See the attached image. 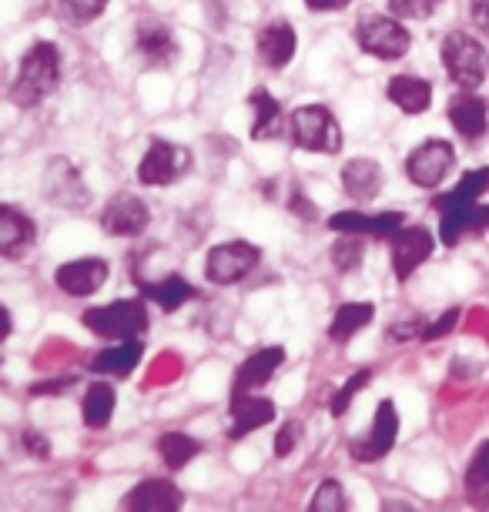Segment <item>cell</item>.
Here are the masks:
<instances>
[{
	"label": "cell",
	"instance_id": "cb8c5ba5",
	"mask_svg": "<svg viewBox=\"0 0 489 512\" xmlns=\"http://www.w3.org/2000/svg\"><path fill=\"white\" fill-rule=\"evenodd\" d=\"M342 188H345V195L356 198V201L376 198L379 191H382V168H379V161H372V158H352V161H345V168H342Z\"/></svg>",
	"mask_w": 489,
	"mask_h": 512
},
{
	"label": "cell",
	"instance_id": "ffe728a7",
	"mask_svg": "<svg viewBox=\"0 0 489 512\" xmlns=\"http://www.w3.org/2000/svg\"><path fill=\"white\" fill-rule=\"evenodd\" d=\"M121 506L141 509V512H171V509L185 506V496H181V489L168 479H145L121 499Z\"/></svg>",
	"mask_w": 489,
	"mask_h": 512
},
{
	"label": "cell",
	"instance_id": "ba28073f",
	"mask_svg": "<svg viewBox=\"0 0 489 512\" xmlns=\"http://www.w3.org/2000/svg\"><path fill=\"white\" fill-rule=\"evenodd\" d=\"M262 262V251H258L252 241H222L208 251V262H205V278L212 285H235L248 278Z\"/></svg>",
	"mask_w": 489,
	"mask_h": 512
},
{
	"label": "cell",
	"instance_id": "4dcf8cb0",
	"mask_svg": "<svg viewBox=\"0 0 489 512\" xmlns=\"http://www.w3.org/2000/svg\"><path fill=\"white\" fill-rule=\"evenodd\" d=\"M466 492L476 506H489V439L473 452L466 469Z\"/></svg>",
	"mask_w": 489,
	"mask_h": 512
},
{
	"label": "cell",
	"instance_id": "7c38bea8",
	"mask_svg": "<svg viewBox=\"0 0 489 512\" xmlns=\"http://www.w3.org/2000/svg\"><path fill=\"white\" fill-rule=\"evenodd\" d=\"M433 251H436V238L429 228H399L396 235L389 238L392 272H396L399 282H406Z\"/></svg>",
	"mask_w": 489,
	"mask_h": 512
},
{
	"label": "cell",
	"instance_id": "f546056e",
	"mask_svg": "<svg viewBox=\"0 0 489 512\" xmlns=\"http://www.w3.org/2000/svg\"><path fill=\"white\" fill-rule=\"evenodd\" d=\"M158 452H161V462H165L171 472H178L195 456H201V442L195 436H185V432H165V436L158 439Z\"/></svg>",
	"mask_w": 489,
	"mask_h": 512
},
{
	"label": "cell",
	"instance_id": "7402d4cb",
	"mask_svg": "<svg viewBox=\"0 0 489 512\" xmlns=\"http://www.w3.org/2000/svg\"><path fill=\"white\" fill-rule=\"evenodd\" d=\"M272 419H275V402L265 399V395L248 392L242 399H232V429H228V439L252 436L255 429H262Z\"/></svg>",
	"mask_w": 489,
	"mask_h": 512
},
{
	"label": "cell",
	"instance_id": "5b68a950",
	"mask_svg": "<svg viewBox=\"0 0 489 512\" xmlns=\"http://www.w3.org/2000/svg\"><path fill=\"white\" fill-rule=\"evenodd\" d=\"M292 144L312 154H339L342 128L325 104H305L292 114Z\"/></svg>",
	"mask_w": 489,
	"mask_h": 512
},
{
	"label": "cell",
	"instance_id": "30bf717a",
	"mask_svg": "<svg viewBox=\"0 0 489 512\" xmlns=\"http://www.w3.org/2000/svg\"><path fill=\"white\" fill-rule=\"evenodd\" d=\"M44 198L57 208L78 211L91 201V191L84 185L81 168H74L67 158H51L44 168Z\"/></svg>",
	"mask_w": 489,
	"mask_h": 512
},
{
	"label": "cell",
	"instance_id": "8fae6325",
	"mask_svg": "<svg viewBox=\"0 0 489 512\" xmlns=\"http://www.w3.org/2000/svg\"><path fill=\"white\" fill-rule=\"evenodd\" d=\"M396 432H399V415L392 399H382L376 409V419H372L369 432L356 442H349V456L356 462H376L382 456H389L392 446H396Z\"/></svg>",
	"mask_w": 489,
	"mask_h": 512
},
{
	"label": "cell",
	"instance_id": "52a82bcc",
	"mask_svg": "<svg viewBox=\"0 0 489 512\" xmlns=\"http://www.w3.org/2000/svg\"><path fill=\"white\" fill-rule=\"evenodd\" d=\"M191 158L188 148H181V144L168 141V138H155L148 144L145 158L138 164V181L148 188H165V185H175L191 171Z\"/></svg>",
	"mask_w": 489,
	"mask_h": 512
},
{
	"label": "cell",
	"instance_id": "60d3db41",
	"mask_svg": "<svg viewBox=\"0 0 489 512\" xmlns=\"http://www.w3.org/2000/svg\"><path fill=\"white\" fill-rule=\"evenodd\" d=\"M469 17L489 37V0H469Z\"/></svg>",
	"mask_w": 489,
	"mask_h": 512
},
{
	"label": "cell",
	"instance_id": "8d00e7d4",
	"mask_svg": "<svg viewBox=\"0 0 489 512\" xmlns=\"http://www.w3.org/2000/svg\"><path fill=\"white\" fill-rule=\"evenodd\" d=\"M426 325L429 322H423L419 315L406 318V322H392L389 325V338H392V342H409V338H423Z\"/></svg>",
	"mask_w": 489,
	"mask_h": 512
},
{
	"label": "cell",
	"instance_id": "d4e9b609",
	"mask_svg": "<svg viewBox=\"0 0 489 512\" xmlns=\"http://www.w3.org/2000/svg\"><path fill=\"white\" fill-rule=\"evenodd\" d=\"M138 292L145 295L148 302H155L161 312H178L185 302L198 298V288L185 282L181 275H168V278H161V282H138Z\"/></svg>",
	"mask_w": 489,
	"mask_h": 512
},
{
	"label": "cell",
	"instance_id": "3957f363",
	"mask_svg": "<svg viewBox=\"0 0 489 512\" xmlns=\"http://www.w3.org/2000/svg\"><path fill=\"white\" fill-rule=\"evenodd\" d=\"M439 61H443L446 77L459 91L483 88V81L489 77V51L476 37H469L463 31L446 34L443 47H439Z\"/></svg>",
	"mask_w": 489,
	"mask_h": 512
},
{
	"label": "cell",
	"instance_id": "4fadbf2b",
	"mask_svg": "<svg viewBox=\"0 0 489 512\" xmlns=\"http://www.w3.org/2000/svg\"><path fill=\"white\" fill-rule=\"evenodd\" d=\"M151 211L138 195H118L101 211V228L114 238H138L148 228Z\"/></svg>",
	"mask_w": 489,
	"mask_h": 512
},
{
	"label": "cell",
	"instance_id": "9c48e42d",
	"mask_svg": "<svg viewBox=\"0 0 489 512\" xmlns=\"http://www.w3.org/2000/svg\"><path fill=\"white\" fill-rule=\"evenodd\" d=\"M456 164V148L443 138H429L419 144L416 151H409L406 158V178L416 188H439L446 181V175Z\"/></svg>",
	"mask_w": 489,
	"mask_h": 512
},
{
	"label": "cell",
	"instance_id": "836d02e7",
	"mask_svg": "<svg viewBox=\"0 0 489 512\" xmlns=\"http://www.w3.org/2000/svg\"><path fill=\"white\" fill-rule=\"evenodd\" d=\"M369 379H372V369H359L356 375H349V379H345V385L332 395V402H329V409H332L335 419H342V415L349 412V405L356 402V395L366 389Z\"/></svg>",
	"mask_w": 489,
	"mask_h": 512
},
{
	"label": "cell",
	"instance_id": "f35d334b",
	"mask_svg": "<svg viewBox=\"0 0 489 512\" xmlns=\"http://www.w3.org/2000/svg\"><path fill=\"white\" fill-rule=\"evenodd\" d=\"M456 322H459V308H449V312L439 315L436 322H429V325H426L423 338H426V342H436V338H446V335L456 328Z\"/></svg>",
	"mask_w": 489,
	"mask_h": 512
},
{
	"label": "cell",
	"instance_id": "4316f807",
	"mask_svg": "<svg viewBox=\"0 0 489 512\" xmlns=\"http://www.w3.org/2000/svg\"><path fill=\"white\" fill-rule=\"evenodd\" d=\"M114 405H118V392H114V385L111 382H91L88 392H84V405H81L84 425H88V429H104L114 415Z\"/></svg>",
	"mask_w": 489,
	"mask_h": 512
},
{
	"label": "cell",
	"instance_id": "e0dca14e",
	"mask_svg": "<svg viewBox=\"0 0 489 512\" xmlns=\"http://www.w3.org/2000/svg\"><path fill=\"white\" fill-rule=\"evenodd\" d=\"M34 238H37V228L31 215H24V211L14 205H0V255H4L7 262L24 258L27 251L34 248Z\"/></svg>",
	"mask_w": 489,
	"mask_h": 512
},
{
	"label": "cell",
	"instance_id": "1f68e13d",
	"mask_svg": "<svg viewBox=\"0 0 489 512\" xmlns=\"http://www.w3.org/2000/svg\"><path fill=\"white\" fill-rule=\"evenodd\" d=\"M362 258H366V241H362V235L342 231V238L332 245V265L339 268V272H356L362 265Z\"/></svg>",
	"mask_w": 489,
	"mask_h": 512
},
{
	"label": "cell",
	"instance_id": "484cf974",
	"mask_svg": "<svg viewBox=\"0 0 489 512\" xmlns=\"http://www.w3.org/2000/svg\"><path fill=\"white\" fill-rule=\"evenodd\" d=\"M141 355H145L141 338H124V342H118L114 349H104V352L94 355L91 372H98V375H128V372H134V365L141 362Z\"/></svg>",
	"mask_w": 489,
	"mask_h": 512
},
{
	"label": "cell",
	"instance_id": "e575fe53",
	"mask_svg": "<svg viewBox=\"0 0 489 512\" xmlns=\"http://www.w3.org/2000/svg\"><path fill=\"white\" fill-rule=\"evenodd\" d=\"M443 0H389L392 14L402 17V21H426L439 11Z\"/></svg>",
	"mask_w": 489,
	"mask_h": 512
},
{
	"label": "cell",
	"instance_id": "d6a6232c",
	"mask_svg": "<svg viewBox=\"0 0 489 512\" xmlns=\"http://www.w3.org/2000/svg\"><path fill=\"white\" fill-rule=\"evenodd\" d=\"M312 512H345L349 509V496H345L342 482L339 479H325L319 482V489H315V496L309 502Z\"/></svg>",
	"mask_w": 489,
	"mask_h": 512
},
{
	"label": "cell",
	"instance_id": "ee69618b",
	"mask_svg": "<svg viewBox=\"0 0 489 512\" xmlns=\"http://www.w3.org/2000/svg\"><path fill=\"white\" fill-rule=\"evenodd\" d=\"M292 211H299V215H302V218H309V221H315V208L309 205V201H305V198H302V191H299V195H295V198H292Z\"/></svg>",
	"mask_w": 489,
	"mask_h": 512
},
{
	"label": "cell",
	"instance_id": "2e32d148",
	"mask_svg": "<svg viewBox=\"0 0 489 512\" xmlns=\"http://www.w3.org/2000/svg\"><path fill=\"white\" fill-rule=\"evenodd\" d=\"M332 231H352V235H372V238H392L399 228H406V215L399 211H379V215H366V211H335L329 218Z\"/></svg>",
	"mask_w": 489,
	"mask_h": 512
},
{
	"label": "cell",
	"instance_id": "d590c367",
	"mask_svg": "<svg viewBox=\"0 0 489 512\" xmlns=\"http://www.w3.org/2000/svg\"><path fill=\"white\" fill-rule=\"evenodd\" d=\"M61 4H64L67 17H71L74 24H91L104 14L108 0H61Z\"/></svg>",
	"mask_w": 489,
	"mask_h": 512
},
{
	"label": "cell",
	"instance_id": "8992f818",
	"mask_svg": "<svg viewBox=\"0 0 489 512\" xmlns=\"http://www.w3.org/2000/svg\"><path fill=\"white\" fill-rule=\"evenodd\" d=\"M356 44L369 57H379V61H399V57L409 54L412 34L406 31L402 17H396V14H392V17L366 14L356 24Z\"/></svg>",
	"mask_w": 489,
	"mask_h": 512
},
{
	"label": "cell",
	"instance_id": "6da1fadb",
	"mask_svg": "<svg viewBox=\"0 0 489 512\" xmlns=\"http://www.w3.org/2000/svg\"><path fill=\"white\" fill-rule=\"evenodd\" d=\"M489 191V168L466 171L459 185L433 201L439 211V238L453 248L466 231H489V205H483V195Z\"/></svg>",
	"mask_w": 489,
	"mask_h": 512
},
{
	"label": "cell",
	"instance_id": "74e56055",
	"mask_svg": "<svg viewBox=\"0 0 489 512\" xmlns=\"http://www.w3.org/2000/svg\"><path fill=\"white\" fill-rule=\"evenodd\" d=\"M299 439H302V422H295V419L285 422L275 436V456H289V452L299 446Z\"/></svg>",
	"mask_w": 489,
	"mask_h": 512
},
{
	"label": "cell",
	"instance_id": "ab89813d",
	"mask_svg": "<svg viewBox=\"0 0 489 512\" xmlns=\"http://www.w3.org/2000/svg\"><path fill=\"white\" fill-rule=\"evenodd\" d=\"M21 446H24L27 452H31V456H37V459H47V456H51V446H47V439L41 436V432H34V429H24Z\"/></svg>",
	"mask_w": 489,
	"mask_h": 512
},
{
	"label": "cell",
	"instance_id": "44dd1931",
	"mask_svg": "<svg viewBox=\"0 0 489 512\" xmlns=\"http://www.w3.org/2000/svg\"><path fill=\"white\" fill-rule=\"evenodd\" d=\"M134 47H138V54L145 57L151 67H168V64H175V57H178L175 34L161 21H141L138 31H134Z\"/></svg>",
	"mask_w": 489,
	"mask_h": 512
},
{
	"label": "cell",
	"instance_id": "7a4b0ae2",
	"mask_svg": "<svg viewBox=\"0 0 489 512\" xmlns=\"http://www.w3.org/2000/svg\"><path fill=\"white\" fill-rule=\"evenodd\" d=\"M61 84V47L51 41H37L21 57L17 77L11 84V98L17 108H37Z\"/></svg>",
	"mask_w": 489,
	"mask_h": 512
},
{
	"label": "cell",
	"instance_id": "603a6c76",
	"mask_svg": "<svg viewBox=\"0 0 489 512\" xmlns=\"http://www.w3.org/2000/svg\"><path fill=\"white\" fill-rule=\"evenodd\" d=\"M386 94L402 114H423V111H429V104H433V84H429L426 77H416V74L392 77Z\"/></svg>",
	"mask_w": 489,
	"mask_h": 512
},
{
	"label": "cell",
	"instance_id": "9a60e30c",
	"mask_svg": "<svg viewBox=\"0 0 489 512\" xmlns=\"http://www.w3.org/2000/svg\"><path fill=\"white\" fill-rule=\"evenodd\" d=\"M446 114L456 134L466 141L483 138L489 131V98H483V94H476V91H459L456 98L449 101Z\"/></svg>",
	"mask_w": 489,
	"mask_h": 512
},
{
	"label": "cell",
	"instance_id": "83f0119b",
	"mask_svg": "<svg viewBox=\"0 0 489 512\" xmlns=\"http://www.w3.org/2000/svg\"><path fill=\"white\" fill-rule=\"evenodd\" d=\"M372 315H376V305H372V302H349V305H342L339 312H335L332 325H329V338H332V342L345 345L349 338H356L362 328L372 322Z\"/></svg>",
	"mask_w": 489,
	"mask_h": 512
},
{
	"label": "cell",
	"instance_id": "b9f144b4",
	"mask_svg": "<svg viewBox=\"0 0 489 512\" xmlns=\"http://www.w3.org/2000/svg\"><path fill=\"white\" fill-rule=\"evenodd\" d=\"M349 4H352V0H305V7L315 11V14H339Z\"/></svg>",
	"mask_w": 489,
	"mask_h": 512
},
{
	"label": "cell",
	"instance_id": "7bdbcfd3",
	"mask_svg": "<svg viewBox=\"0 0 489 512\" xmlns=\"http://www.w3.org/2000/svg\"><path fill=\"white\" fill-rule=\"evenodd\" d=\"M71 382H74V379H51V382H47V385H34V389H31V395H47V392L61 395V392H67V389H71Z\"/></svg>",
	"mask_w": 489,
	"mask_h": 512
},
{
	"label": "cell",
	"instance_id": "d6986e66",
	"mask_svg": "<svg viewBox=\"0 0 489 512\" xmlns=\"http://www.w3.org/2000/svg\"><path fill=\"white\" fill-rule=\"evenodd\" d=\"M285 362V349L282 345H268V349H258L255 355H248L242 362V369L235 372L232 382V399H242V395L262 389V385L278 372V365Z\"/></svg>",
	"mask_w": 489,
	"mask_h": 512
},
{
	"label": "cell",
	"instance_id": "5bb4252c",
	"mask_svg": "<svg viewBox=\"0 0 489 512\" xmlns=\"http://www.w3.org/2000/svg\"><path fill=\"white\" fill-rule=\"evenodd\" d=\"M54 282L64 295L91 298L104 282H108V262H104V258H74V262L57 268Z\"/></svg>",
	"mask_w": 489,
	"mask_h": 512
},
{
	"label": "cell",
	"instance_id": "f1b7e54d",
	"mask_svg": "<svg viewBox=\"0 0 489 512\" xmlns=\"http://www.w3.org/2000/svg\"><path fill=\"white\" fill-rule=\"evenodd\" d=\"M248 108L255 111V121H252V138L255 141L275 138V134L282 131V104H278L265 88L252 91V98H248Z\"/></svg>",
	"mask_w": 489,
	"mask_h": 512
},
{
	"label": "cell",
	"instance_id": "ac0fdd59",
	"mask_svg": "<svg viewBox=\"0 0 489 512\" xmlns=\"http://www.w3.org/2000/svg\"><path fill=\"white\" fill-rule=\"evenodd\" d=\"M255 51H258V61H262L268 71H282V67H289L295 51H299V34L285 21L265 24L262 31H258Z\"/></svg>",
	"mask_w": 489,
	"mask_h": 512
},
{
	"label": "cell",
	"instance_id": "277c9868",
	"mask_svg": "<svg viewBox=\"0 0 489 512\" xmlns=\"http://www.w3.org/2000/svg\"><path fill=\"white\" fill-rule=\"evenodd\" d=\"M148 298H118L111 305H98V308H88L81 315L84 328H91L94 335L101 338H141L148 328V308H145Z\"/></svg>",
	"mask_w": 489,
	"mask_h": 512
}]
</instances>
